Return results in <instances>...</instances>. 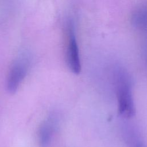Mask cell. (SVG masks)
Here are the masks:
<instances>
[{"instance_id":"5b68a950","label":"cell","mask_w":147,"mask_h":147,"mask_svg":"<svg viewBox=\"0 0 147 147\" xmlns=\"http://www.w3.org/2000/svg\"><path fill=\"white\" fill-rule=\"evenodd\" d=\"M127 142L130 147H146L140 136L133 131L127 133Z\"/></svg>"},{"instance_id":"3957f363","label":"cell","mask_w":147,"mask_h":147,"mask_svg":"<svg viewBox=\"0 0 147 147\" xmlns=\"http://www.w3.org/2000/svg\"><path fill=\"white\" fill-rule=\"evenodd\" d=\"M28 61L25 58L17 60L10 71L7 82V88L10 93H14L26 75Z\"/></svg>"},{"instance_id":"7a4b0ae2","label":"cell","mask_w":147,"mask_h":147,"mask_svg":"<svg viewBox=\"0 0 147 147\" xmlns=\"http://www.w3.org/2000/svg\"><path fill=\"white\" fill-rule=\"evenodd\" d=\"M66 57L67 64L70 70L75 74H79L81 71V64L78 45L72 24H69L68 28Z\"/></svg>"},{"instance_id":"6da1fadb","label":"cell","mask_w":147,"mask_h":147,"mask_svg":"<svg viewBox=\"0 0 147 147\" xmlns=\"http://www.w3.org/2000/svg\"><path fill=\"white\" fill-rule=\"evenodd\" d=\"M114 78L119 113L123 117L131 118L135 114V107L129 75L124 69L117 68L114 71Z\"/></svg>"},{"instance_id":"277c9868","label":"cell","mask_w":147,"mask_h":147,"mask_svg":"<svg viewBox=\"0 0 147 147\" xmlns=\"http://www.w3.org/2000/svg\"><path fill=\"white\" fill-rule=\"evenodd\" d=\"M56 125V119L54 116H51L40 127L39 140L40 144L45 146L49 142Z\"/></svg>"}]
</instances>
